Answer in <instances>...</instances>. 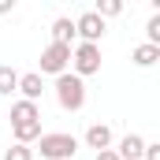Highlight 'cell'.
<instances>
[{
    "label": "cell",
    "instance_id": "cell-1",
    "mask_svg": "<svg viewBox=\"0 0 160 160\" xmlns=\"http://www.w3.org/2000/svg\"><path fill=\"white\" fill-rule=\"evenodd\" d=\"M38 149L45 160H75L78 153V138L75 134H63V130H52V134H41Z\"/></svg>",
    "mask_w": 160,
    "mask_h": 160
},
{
    "label": "cell",
    "instance_id": "cell-2",
    "mask_svg": "<svg viewBox=\"0 0 160 160\" xmlns=\"http://www.w3.org/2000/svg\"><path fill=\"white\" fill-rule=\"evenodd\" d=\"M56 101H60L63 112H82V104H86V82L78 75H71V71H63L56 78Z\"/></svg>",
    "mask_w": 160,
    "mask_h": 160
},
{
    "label": "cell",
    "instance_id": "cell-3",
    "mask_svg": "<svg viewBox=\"0 0 160 160\" xmlns=\"http://www.w3.org/2000/svg\"><path fill=\"white\" fill-rule=\"evenodd\" d=\"M101 71V45H75L71 48V75H78L82 82L89 78V75H97Z\"/></svg>",
    "mask_w": 160,
    "mask_h": 160
},
{
    "label": "cell",
    "instance_id": "cell-4",
    "mask_svg": "<svg viewBox=\"0 0 160 160\" xmlns=\"http://www.w3.org/2000/svg\"><path fill=\"white\" fill-rule=\"evenodd\" d=\"M71 67V45H56V41H48L45 48H41V71L38 75H63Z\"/></svg>",
    "mask_w": 160,
    "mask_h": 160
},
{
    "label": "cell",
    "instance_id": "cell-5",
    "mask_svg": "<svg viewBox=\"0 0 160 160\" xmlns=\"http://www.w3.org/2000/svg\"><path fill=\"white\" fill-rule=\"evenodd\" d=\"M75 38H82V45H101L104 38V22L93 15V11H82L75 19Z\"/></svg>",
    "mask_w": 160,
    "mask_h": 160
},
{
    "label": "cell",
    "instance_id": "cell-6",
    "mask_svg": "<svg viewBox=\"0 0 160 160\" xmlns=\"http://www.w3.org/2000/svg\"><path fill=\"white\" fill-rule=\"evenodd\" d=\"M22 123H41V108L34 101H15L11 104V127H22Z\"/></svg>",
    "mask_w": 160,
    "mask_h": 160
},
{
    "label": "cell",
    "instance_id": "cell-7",
    "mask_svg": "<svg viewBox=\"0 0 160 160\" xmlns=\"http://www.w3.org/2000/svg\"><path fill=\"white\" fill-rule=\"evenodd\" d=\"M19 93H22V101H34V104L41 101V93H45V82H41L38 71H26V75H19Z\"/></svg>",
    "mask_w": 160,
    "mask_h": 160
},
{
    "label": "cell",
    "instance_id": "cell-8",
    "mask_svg": "<svg viewBox=\"0 0 160 160\" xmlns=\"http://www.w3.org/2000/svg\"><path fill=\"white\" fill-rule=\"evenodd\" d=\"M86 145L97 149V153H101V149H112V127H108V123H93V127L86 130Z\"/></svg>",
    "mask_w": 160,
    "mask_h": 160
},
{
    "label": "cell",
    "instance_id": "cell-9",
    "mask_svg": "<svg viewBox=\"0 0 160 160\" xmlns=\"http://www.w3.org/2000/svg\"><path fill=\"white\" fill-rule=\"evenodd\" d=\"M142 149H145V138L127 134V138L119 142V149H116V157H119V160H142Z\"/></svg>",
    "mask_w": 160,
    "mask_h": 160
},
{
    "label": "cell",
    "instance_id": "cell-10",
    "mask_svg": "<svg viewBox=\"0 0 160 160\" xmlns=\"http://www.w3.org/2000/svg\"><path fill=\"white\" fill-rule=\"evenodd\" d=\"M130 60H134L138 67H153V63L160 60V48L157 45H138V48L130 52Z\"/></svg>",
    "mask_w": 160,
    "mask_h": 160
},
{
    "label": "cell",
    "instance_id": "cell-11",
    "mask_svg": "<svg viewBox=\"0 0 160 160\" xmlns=\"http://www.w3.org/2000/svg\"><path fill=\"white\" fill-rule=\"evenodd\" d=\"M52 41H56V45H71V41H75V22H71V19H56V22H52Z\"/></svg>",
    "mask_w": 160,
    "mask_h": 160
},
{
    "label": "cell",
    "instance_id": "cell-12",
    "mask_svg": "<svg viewBox=\"0 0 160 160\" xmlns=\"http://www.w3.org/2000/svg\"><path fill=\"white\" fill-rule=\"evenodd\" d=\"M15 130V145H30L41 138V123H22V127H11Z\"/></svg>",
    "mask_w": 160,
    "mask_h": 160
},
{
    "label": "cell",
    "instance_id": "cell-13",
    "mask_svg": "<svg viewBox=\"0 0 160 160\" xmlns=\"http://www.w3.org/2000/svg\"><path fill=\"white\" fill-rule=\"evenodd\" d=\"M19 89V71L15 67H8V63H0V93L4 97H11Z\"/></svg>",
    "mask_w": 160,
    "mask_h": 160
},
{
    "label": "cell",
    "instance_id": "cell-14",
    "mask_svg": "<svg viewBox=\"0 0 160 160\" xmlns=\"http://www.w3.org/2000/svg\"><path fill=\"white\" fill-rule=\"evenodd\" d=\"M89 11H93L101 22H104V19H116V15H119L123 4H119V0H97V8H89Z\"/></svg>",
    "mask_w": 160,
    "mask_h": 160
},
{
    "label": "cell",
    "instance_id": "cell-15",
    "mask_svg": "<svg viewBox=\"0 0 160 160\" xmlns=\"http://www.w3.org/2000/svg\"><path fill=\"white\" fill-rule=\"evenodd\" d=\"M145 45H157L160 48V15H153V19L145 22Z\"/></svg>",
    "mask_w": 160,
    "mask_h": 160
},
{
    "label": "cell",
    "instance_id": "cell-16",
    "mask_svg": "<svg viewBox=\"0 0 160 160\" xmlns=\"http://www.w3.org/2000/svg\"><path fill=\"white\" fill-rule=\"evenodd\" d=\"M4 160H34V149H30V145H11V149L4 153Z\"/></svg>",
    "mask_w": 160,
    "mask_h": 160
},
{
    "label": "cell",
    "instance_id": "cell-17",
    "mask_svg": "<svg viewBox=\"0 0 160 160\" xmlns=\"http://www.w3.org/2000/svg\"><path fill=\"white\" fill-rule=\"evenodd\" d=\"M142 160H160V142H145V149H142Z\"/></svg>",
    "mask_w": 160,
    "mask_h": 160
},
{
    "label": "cell",
    "instance_id": "cell-18",
    "mask_svg": "<svg viewBox=\"0 0 160 160\" xmlns=\"http://www.w3.org/2000/svg\"><path fill=\"white\" fill-rule=\"evenodd\" d=\"M97 160H119V157H116V149H101V153H97Z\"/></svg>",
    "mask_w": 160,
    "mask_h": 160
},
{
    "label": "cell",
    "instance_id": "cell-19",
    "mask_svg": "<svg viewBox=\"0 0 160 160\" xmlns=\"http://www.w3.org/2000/svg\"><path fill=\"white\" fill-rule=\"evenodd\" d=\"M8 11H15V0H0V15H8Z\"/></svg>",
    "mask_w": 160,
    "mask_h": 160
}]
</instances>
